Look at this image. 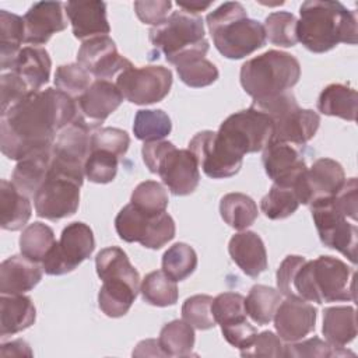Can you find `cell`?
I'll return each mask as SVG.
<instances>
[{"instance_id": "1", "label": "cell", "mask_w": 358, "mask_h": 358, "mask_svg": "<svg viewBox=\"0 0 358 358\" xmlns=\"http://www.w3.org/2000/svg\"><path fill=\"white\" fill-rule=\"evenodd\" d=\"M77 102L57 88L28 94L1 113L0 148L14 161L52 150L56 134L77 119Z\"/></svg>"}, {"instance_id": "2", "label": "cell", "mask_w": 358, "mask_h": 358, "mask_svg": "<svg viewBox=\"0 0 358 358\" xmlns=\"http://www.w3.org/2000/svg\"><path fill=\"white\" fill-rule=\"evenodd\" d=\"M277 289L287 298L306 302L354 301L355 273L343 260L319 256L308 260L303 256H287L275 273Z\"/></svg>"}, {"instance_id": "3", "label": "cell", "mask_w": 358, "mask_h": 358, "mask_svg": "<svg viewBox=\"0 0 358 358\" xmlns=\"http://www.w3.org/2000/svg\"><path fill=\"white\" fill-rule=\"evenodd\" d=\"M296 39L313 53H324L338 43H357V13L340 1L308 0L299 7Z\"/></svg>"}, {"instance_id": "4", "label": "cell", "mask_w": 358, "mask_h": 358, "mask_svg": "<svg viewBox=\"0 0 358 358\" xmlns=\"http://www.w3.org/2000/svg\"><path fill=\"white\" fill-rule=\"evenodd\" d=\"M217 50L227 59H243L266 45L263 24L248 17L239 1H225L206 17Z\"/></svg>"}, {"instance_id": "5", "label": "cell", "mask_w": 358, "mask_h": 358, "mask_svg": "<svg viewBox=\"0 0 358 358\" xmlns=\"http://www.w3.org/2000/svg\"><path fill=\"white\" fill-rule=\"evenodd\" d=\"M148 39L157 53H162L175 67L204 57L210 48L203 18L183 10L172 11L162 24L152 27Z\"/></svg>"}, {"instance_id": "6", "label": "cell", "mask_w": 358, "mask_h": 358, "mask_svg": "<svg viewBox=\"0 0 358 358\" xmlns=\"http://www.w3.org/2000/svg\"><path fill=\"white\" fill-rule=\"evenodd\" d=\"M299 77V62L292 55L274 49L246 60L239 73L242 88L253 99L289 91Z\"/></svg>"}, {"instance_id": "7", "label": "cell", "mask_w": 358, "mask_h": 358, "mask_svg": "<svg viewBox=\"0 0 358 358\" xmlns=\"http://www.w3.org/2000/svg\"><path fill=\"white\" fill-rule=\"evenodd\" d=\"M218 138L235 154L263 151L274 136V123L263 112L249 106L248 109L229 115L217 131Z\"/></svg>"}, {"instance_id": "8", "label": "cell", "mask_w": 358, "mask_h": 358, "mask_svg": "<svg viewBox=\"0 0 358 358\" xmlns=\"http://www.w3.org/2000/svg\"><path fill=\"white\" fill-rule=\"evenodd\" d=\"M115 228L120 239L138 242L148 249H161L175 238V221L166 213L145 214L131 203L124 206L115 218Z\"/></svg>"}, {"instance_id": "9", "label": "cell", "mask_w": 358, "mask_h": 358, "mask_svg": "<svg viewBox=\"0 0 358 358\" xmlns=\"http://www.w3.org/2000/svg\"><path fill=\"white\" fill-rule=\"evenodd\" d=\"M312 218L322 243L344 255L352 264L357 263L358 228L334 204L333 197L310 204Z\"/></svg>"}, {"instance_id": "10", "label": "cell", "mask_w": 358, "mask_h": 358, "mask_svg": "<svg viewBox=\"0 0 358 358\" xmlns=\"http://www.w3.org/2000/svg\"><path fill=\"white\" fill-rule=\"evenodd\" d=\"M95 249L92 229L84 222H71L63 228L59 242L53 245L42 262L49 275H63L77 268Z\"/></svg>"}, {"instance_id": "11", "label": "cell", "mask_w": 358, "mask_h": 358, "mask_svg": "<svg viewBox=\"0 0 358 358\" xmlns=\"http://www.w3.org/2000/svg\"><path fill=\"white\" fill-rule=\"evenodd\" d=\"M91 129L78 117L62 129L52 147L50 171L70 176L83 185L84 164L90 155Z\"/></svg>"}, {"instance_id": "12", "label": "cell", "mask_w": 358, "mask_h": 358, "mask_svg": "<svg viewBox=\"0 0 358 358\" xmlns=\"http://www.w3.org/2000/svg\"><path fill=\"white\" fill-rule=\"evenodd\" d=\"M116 87L123 98L136 105L162 101L172 87V71L164 66H143L123 70L116 77Z\"/></svg>"}, {"instance_id": "13", "label": "cell", "mask_w": 358, "mask_h": 358, "mask_svg": "<svg viewBox=\"0 0 358 358\" xmlns=\"http://www.w3.org/2000/svg\"><path fill=\"white\" fill-rule=\"evenodd\" d=\"M76 179L49 169L46 180L34 196L38 217L57 221L76 214L80 204V187Z\"/></svg>"}, {"instance_id": "14", "label": "cell", "mask_w": 358, "mask_h": 358, "mask_svg": "<svg viewBox=\"0 0 358 358\" xmlns=\"http://www.w3.org/2000/svg\"><path fill=\"white\" fill-rule=\"evenodd\" d=\"M189 151L196 157L199 166L211 179H225L236 175L243 157L229 150L217 136V131L203 130L189 141Z\"/></svg>"}, {"instance_id": "15", "label": "cell", "mask_w": 358, "mask_h": 358, "mask_svg": "<svg viewBox=\"0 0 358 358\" xmlns=\"http://www.w3.org/2000/svg\"><path fill=\"white\" fill-rule=\"evenodd\" d=\"M343 166L331 158H319L296 180L294 189L301 204L312 203L336 196L345 183Z\"/></svg>"}, {"instance_id": "16", "label": "cell", "mask_w": 358, "mask_h": 358, "mask_svg": "<svg viewBox=\"0 0 358 358\" xmlns=\"http://www.w3.org/2000/svg\"><path fill=\"white\" fill-rule=\"evenodd\" d=\"M77 63L98 80L117 77L123 70L133 66L117 52L115 42L108 35L84 41L77 53Z\"/></svg>"}, {"instance_id": "17", "label": "cell", "mask_w": 358, "mask_h": 358, "mask_svg": "<svg viewBox=\"0 0 358 358\" xmlns=\"http://www.w3.org/2000/svg\"><path fill=\"white\" fill-rule=\"evenodd\" d=\"M155 173L175 196L193 193L200 182L199 164L189 150H178L172 145L159 159Z\"/></svg>"}, {"instance_id": "18", "label": "cell", "mask_w": 358, "mask_h": 358, "mask_svg": "<svg viewBox=\"0 0 358 358\" xmlns=\"http://www.w3.org/2000/svg\"><path fill=\"white\" fill-rule=\"evenodd\" d=\"M76 102L77 117L95 130L120 106L123 95L110 80H95Z\"/></svg>"}, {"instance_id": "19", "label": "cell", "mask_w": 358, "mask_h": 358, "mask_svg": "<svg viewBox=\"0 0 358 358\" xmlns=\"http://www.w3.org/2000/svg\"><path fill=\"white\" fill-rule=\"evenodd\" d=\"M317 310L313 305L299 298L281 301L274 313V327L278 337L287 343H295L315 330Z\"/></svg>"}, {"instance_id": "20", "label": "cell", "mask_w": 358, "mask_h": 358, "mask_svg": "<svg viewBox=\"0 0 358 358\" xmlns=\"http://www.w3.org/2000/svg\"><path fill=\"white\" fill-rule=\"evenodd\" d=\"M262 161L267 176L278 186L294 187L308 169L303 157L288 143L271 141L263 150Z\"/></svg>"}, {"instance_id": "21", "label": "cell", "mask_w": 358, "mask_h": 358, "mask_svg": "<svg viewBox=\"0 0 358 358\" xmlns=\"http://www.w3.org/2000/svg\"><path fill=\"white\" fill-rule=\"evenodd\" d=\"M60 1H38L34 3L24 15L25 42L38 46L45 45L52 35L66 29L67 20Z\"/></svg>"}, {"instance_id": "22", "label": "cell", "mask_w": 358, "mask_h": 358, "mask_svg": "<svg viewBox=\"0 0 358 358\" xmlns=\"http://www.w3.org/2000/svg\"><path fill=\"white\" fill-rule=\"evenodd\" d=\"M273 123V141L303 145L316 134L320 126V116L312 109H302L296 105L277 116Z\"/></svg>"}, {"instance_id": "23", "label": "cell", "mask_w": 358, "mask_h": 358, "mask_svg": "<svg viewBox=\"0 0 358 358\" xmlns=\"http://www.w3.org/2000/svg\"><path fill=\"white\" fill-rule=\"evenodd\" d=\"M64 8L76 38L87 41L109 34L110 27L103 1H69Z\"/></svg>"}, {"instance_id": "24", "label": "cell", "mask_w": 358, "mask_h": 358, "mask_svg": "<svg viewBox=\"0 0 358 358\" xmlns=\"http://www.w3.org/2000/svg\"><path fill=\"white\" fill-rule=\"evenodd\" d=\"M42 270L38 262L22 253L3 260L0 266V292L18 295L34 289L42 280Z\"/></svg>"}, {"instance_id": "25", "label": "cell", "mask_w": 358, "mask_h": 358, "mask_svg": "<svg viewBox=\"0 0 358 358\" xmlns=\"http://www.w3.org/2000/svg\"><path fill=\"white\" fill-rule=\"evenodd\" d=\"M228 252L235 264L249 277L256 278L267 268V252L262 238L253 231L235 234L228 243Z\"/></svg>"}, {"instance_id": "26", "label": "cell", "mask_w": 358, "mask_h": 358, "mask_svg": "<svg viewBox=\"0 0 358 358\" xmlns=\"http://www.w3.org/2000/svg\"><path fill=\"white\" fill-rule=\"evenodd\" d=\"M52 60L46 49L41 46H25L17 55L11 71L20 76L28 88L35 92L49 81Z\"/></svg>"}, {"instance_id": "27", "label": "cell", "mask_w": 358, "mask_h": 358, "mask_svg": "<svg viewBox=\"0 0 358 358\" xmlns=\"http://www.w3.org/2000/svg\"><path fill=\"white\" fill-rule=\"evenodd\" d=\"M36 309L29 296L24 294L0 298V334L1 337L20 333L35 323Z\"/></svg>"}, {"instance_id": "28", "label": "cell", "mask_w": 358, "mask_h": 358, "mask_svg": "<svg viewBox=\"0 0 358 358\" xmlns=\"http://www.w3.org/2000/svg\"><path fill=\"white\" fill-rule=\"evenodd\" d=\"M52 161V150L32 154L17 162L11 182L27 197H34L46 180Z\"/></svg>"}, {"instance_id": "29", "label": "cell", "mask_w": 358, "mask_h": 358, "mask_svg": "<svg viewBox=\"0 0 358 358\" xmlns=\"http://www.w3.org/2000/svg\"><path fill=\"white\" fill-rule=\"evenodd\" d=\"M29 197L22 194L13 182H0V225L7 231L21 229L31 218Z\"/></svg>"}, {"instance_id": "30", "label": "cell", "mask_w": 358, "mask_h": 358, "mask_svg": "<svg viewBox=\"0 0 358 358\" xmlns=\"http://www.w3.org/2000/svg\"><path fill=\"white\" fill-rule=\"evenodd\" d=\"M138 291L140 288L129 281L105 280L98 292V306L108 317H122L131 308Z\"/></svg>"}, {"instance_id": "31", "label": "cell", "mask_w": 358, "mask_h": 358, "mask_svg": "<svg viewBox=\"0 0 358 358\" xmlns=\"http://www.w3.org/2000/svg\"><path fill=\"white\" fill-rule=\"evenodd\" d=\"M323 336L333 347H344L357 336V315L352 306H330L323 312Z\"/></svg>"}, {"instance_id": "32", "label": "cell", "mask_w": 358, "mask_h": 358, "mask_svg": "<svg viewBox=\"0 0 358 358\" xmlns=\"http://www.w3.org/2000/svg\"><path fill=\"white\" fill-rule=\"evenodd\" d=\"M357 91L344 84H330L324 87L317 98V109L323 115L355 122L357 119Z\"/></svg>"}, {"instance_id": "33", "label": "cell", "mask_w": 358, "mask_h": 358, "mask_svg": "<svg viewBox=\"0 0 358 358\" xmlns=\"http://www.w3.org/2000/svg\"><path fill=\"white\" fill-rule=\"evenodd\" d=\"M25 42L24 18L7 10L0 11V70H11V66Z\"/></svg>"}, {"instance_id": "34", "label": "cell", "mask_w": 358, "mask_h": 358, "mask_svg": "<svg viewBox=\"0 0 358 358\" xmlns=\"http://www.w3.org/2000/svg\"><path fill=\"white\" fill-rule=\"evenodd\" d=\"M95 268L98 277L105 281L110 278H119L131 282L140 288V274L130 263L123 249L117 246H109L98 252L95 257Z\"/></svg>"}, {"instance_id": "35", "label": "cell", "mask_w": 358, "mask_h": 358, "mask_svg": "<svg viewBox=\"0 0 358 358\" xmlns=\"http://www.w3.org/2000/svg\"><path fill=\"white\" fill-rule=\"evenodd\" d=\"M220 214L225 224L236 231H245L257 218V206L245 193H228L220 201Z\"/></svg>"}, {"instance_id": "36", "label": "cell", "mask_w": 358, "mask_h": 358, "mask_svg": "<svg viewBox=\"0 0 358 358\" xmlns=\"http://www.w3.org/2000/svg\"><path fill=\"white\" fill-rule=\"evenodd\" d=\"M281 302V294L273 287L256 284L250 288L248 296L245 298L246 315L257 324H268Z\"/></svg>"}, {"instance_id": "37", "label": "cell", "mask_w": 358, "mask_h": 358, "mask_svg": "<svg viewBox=\"0 0 358 358\" xmlns=\"http://www.w3.org/2000/svg\"><path fill=\"white\" fill-rule=\"evenodd\" d=\"M158 344L165 357H189L194 347L193 327L185 320H172L161 329Z\"/></svg>"}, {"instance_id": "38", "label": "cell", "mask_w": 358, "mask_h": 358, "mask_svg": "<svg viewBox=\"0 0 358 358\" xmlns=\"http://www.w3.org/2000/svg\"><path fill=\"white\" fill-rule=\"evenodd\" d=\"M143 299L152 306H171L175 305L179 296L176 281H173L164 270L148 273L140 285Z\"/></svg>"}, {"instance_id": "39", "label": "cell", "mask_w": 358, "mask_h": 358, "mask_svg": "<svg viewBox=\"0 0 358 358\" xmlns=\"http://www.w3.org/2000/svg\"><path fill=\"white\" fill-rule=\"evenodd\" d=\"M171 130V117L161 109H140L134 116L133 133L144 143L164 140Z\"/></svg>"}, {"instance_id": "40", "label": "cell", "mask_w": 358, "mask_h": 358, "mask_svg": "<svg viewBox=\"0 0 358 358\" xmlns=\"http://www.w3.org/2000/svg\"><path fill=\"white\" fill-rule=\"evenodd\" d=\"M55 243L56 239L53 229L42 222L29 224L20 236L21 253L38 263L43 262Z\"/></svg>"}, {"instance_id": "41", "label": "cell", "mask_w": 358, "mask_h": 358, "mask_svg": "<svg viewBox=\"0 0 358 358\" xmlns=\"http://www.w3.org/2000/svg\"><path fill=\"white\" fill-rule=\"evenodd\" d=\"M197 267V255L192 246L178 242L168 248L162 256V270L173 281H183Z\"/></svg>"}, {"instance_id": "42", "label": "cell", "mask_w": 358, "mask_h": 358, "mask_svg": "<svg viewBox=\"0 0 358 358\" xmlns=\"http://www.w3.org/2000/svg\"><path fill=\"white\" fill-rule=\"evenodd\" d=\"M299 199L294 187L273 185L260 201V210L268 220H284L299 207Z\"/></svg>"}, {"instance_id": "43", "label": "cell", "mask_w": 358, "mask_h": 358, "mask_svg": "<svg viewBox=\"0 0 358 358\" xmlns=\"http://www.w3.org/2000/svg\"><path fill=\"white\" fill-rule=\"evenodd\" d=\"M296 18L288 11H274L264 20L266 38L277 46L291 48L295 46L296 39Z\"/></svg>"}, {"instance_id": "44", "label": "cell", "mask_w": 358, "mask_h": 358, "mask_svg": "<svg viewBox=\"0 0 358 358\" xmlns=\"http://www.w3.org/2000/svg\"><path fill=\"white\" fill-rule=\"evenodd\" d=\"M168 193L165 187L155 180H145L136 186L130 203L145 214H159L168 207Z\"/></svg>"}, {"instance_id": "45", "label": "cell", "mask_w": 358, "mask_h": 358, "mask_svg": "<svg viewBox=\"0 0 358 358\" xmlns=\"http://www.w3.org/2000/svg\"><path fill=\"white\" fill-rule=\"evenodd\" d=\"M91 74L78 63L62 64L55 73V85L57 90L77 101L91 85Z\"/></svg>"}, {"instance_id": "46", "label": "cell", "mask_w": 358, "mask_h": 358, "mask_svg": "<svg viewBox=\"0 0 358 358\" xmlns=\"http://www.w3.org/2000/svg\"><path fill=\"white\" fill-rule=\"evenodd\" d=\"M179 78L192 88H201L217 81L220 73L215 64L206 57L193 59L176 66Z\"/></svg>"}, {"instance_id": "47", "label": "cell", "mask_w": 358, "mask_h": 358, "mask_svg": "<svg viewBox=\"0 0 358 358\" xmlns=\"http://www.w3.org/2000/svg\"><path fill=\"white\" fill-rule=\"evenodd\" d=\"M354 355V352L345 350L344 347H333L327 341L319 337H312L303 341L289 343L284 348V357L291 358H324V357H345Z\"/></svg>"}, {"instance_id": "48", "label": "cell", "mask_w": 358, "mask_h": 358, "mask_svg": "<svg viewBox=\"0 0 358 358\" xmlns=\"http://www.w3.org/2000/svg\"><path fill=\"white\" fill-rule=\"evenodd\" d=\"M119 159L108 151L91 150L84 164V175L94 183H109L117 173Z\"/></svg>"}, {"instance_id": "49", "label": "cell", "mask_w": 358, "mask_h": 358, "mask_svg": "<svg viewBox=\"0 0 358 358\" xmlns=\"http://www.w3.org/2000/svg\"><path fill=\"white\" fill-rule=\"evenodd\" d=\"M213 298L210 295H193L187 298L182 305V317L193 329L208 330L215 326V320L211 312Z\"/></svg>"}, {"instance_id": "50", "label": "cell", "mask_w": 358, "mask_h": 358, "mask_svg": "<svg viewBox=\"0 0 358 358\" xmlns=\"http://www.w3.org/2000/svg\"><path fill=\"white\" fill-rule=\"evenodd\" d=\"M211 312L215 323L220 326L245 319V298L238 292H222L213 298Z\"/></svg>"}, {"instance_id": "51", "label": "cell", "mask_w": 358, "mask_h": 358, "mask_svg": "<svg viewBox=\"0 0 358 358\" xmlns=\"http://www.w3.org/2000/svg\"><path fill=\"white\" fill-rule=\"evenodd\" d=\"M130 145L129 134L117 127H99L91 133V150L108 151L122 158Z\"/></svg>"}, {"instance_id": "52", "label": "cell", "mask_w": 358, "mask_h": 358, "mask_svg": "<svg viewBox=\"0 0 358 358\" xmlns=\"http://www.w3.org/2000/svg\"><path fill=\"white\" fill-rule=\"evenodd\" d=\"M1 113L7 112L18 102H21L32 91L28 88L25 81L14 71L3 73L1 77Z\"/></svg>"}, {"instance_id": "53", "label": "cell", "mask_w": 358, "mask_h": 358, "mask_svg": "<svg viewBox=\"0 0 358 358\" xmlns=\"http://www.w3.org/2000/svg\"><path fill=\"white\" fill-rule=\"evenodd\" d=\"M282 340L273 331H262L256 334L252 344L241 350L242 357H284Z\"/></svg>"}, {"instance_id": "54", "label": "cell", "mask_w": 358, "mask_h": 358, "mask_svg": "<svg viewBox=\"0 0 358 358\" xmlns=\"http://www.w3.org/2000/svg\"><path fill=\"white\" fill-rule=\"evenodd\" d=\"M221 331L224 338L235 348L243 350L246 347H249L252 344V341L255 340L257 330L255 326H252L246 317L228 323V324H222L221 326Z\"/></svg>"}, {"instance_id": "55", "label": "cell", "mask_w": 358, "mask_h": 358, "mask_svg": "<svg viewBox=\"0 0 358 358\" xmlns=\"http://www.w3.org/2000/svg\"><path fill=\"white\" fill-rule=\"evenodd\" d=\"M171 7H172V1L169 0L134 1V11L138 20L152 27L162 24L168 18V13Z\"/></svg>"}, {"instance_id": "56", "label": "cell", "mask_w": 358, "mask_h": 358, "mask_svg": "<svg viewBox=\"0 0 358 358\" xmlns=\"http://www.w3.org/2000/svg\"><path fill=\"white\" fill-rule=\"evenodd\" d=\"M0 355L3 358H8V357H32V351L28 345L27 341L17 338L13 340L10 343H3L1 344V350H0Z\"/></svg>"}, {"instance_id": "57", "label": "cell", "mask_w": 358, "mask_h": 358, "mask_svg": "<svg viewBox=\"0 0 358 358\" xmlns=\"http://www.w3.org/2000/svg\"><path fill=\"white\" fill-rule=\"evenodd\" d=\"M178 6L180 10L183 11H187V13H192V14H199L200 11H204L207 10L211 3H196V1H192V3H179L178 1Z\"/></svg>"}]
</instances>
